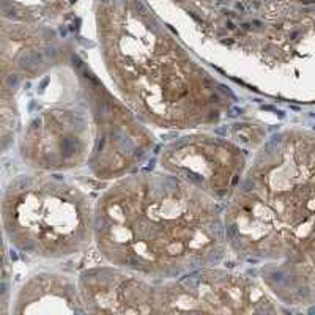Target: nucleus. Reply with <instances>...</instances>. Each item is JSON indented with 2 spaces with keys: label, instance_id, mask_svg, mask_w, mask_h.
<instances>
[{
  "label": "nucleus",
  "instance_id": "1",
  "mask_svg": "<svg viewBox=\"0 0 315 315\" xmlns=\"http://www.w3.org/2000/svg\"><path fill=\"white\" fill-rule=\"evenodd\" d=\"M63 150L68 151V153H71V150H73V140H69V139L63 140Z\"/></svg>",
  "mask_w": 315,
  "mask_h": 315
},
{
  "label": "nucleus",
  "instance_id": "2",
  "mask_svg": "<svg viewBox=\"0 0 315 315\" xmlns=\"http://www.w3.org/2000/svg\"><path fill=\"white\" fill-rule=\"evenodd\" d=\"M16 82H17V77H10V79H8V84H13V85H14Z\"/></svg>",
  "mask_w": 315,
  "mask_h": 315
}]
</instances>
